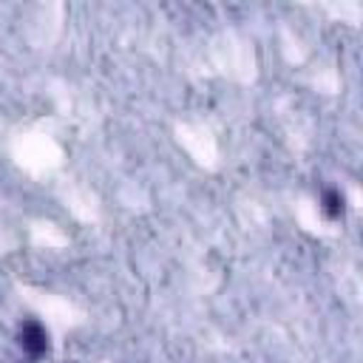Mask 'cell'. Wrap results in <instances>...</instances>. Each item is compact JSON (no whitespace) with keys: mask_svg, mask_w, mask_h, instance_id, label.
<instances>
[{"mask_svg":"<svg viewBox=\"0 0 363 363\" xmlns=\"http://www.w3.org/2000/svg\"><path fill=\"white\" fill-rule=\"evenodd\" d=\"M17 343L28 357H40L48 349V332H45V326L40 320H26L17 329Z\"/></svg>","mask_w":363,"mask_h":363,"instance_id":"cell-1","label":"cell"},{"mask_svg":"<svg viewBox=\"0 0 363 363\" xmlns=\"http://www.w3.org/2000/svg\"><path fill=\"white\" fill-rule=\"evenodd\" d=\"M323 213H326L329 218H337V216L343 213V196H340V190L329 187V190L323 193Z\"/></svg>","mask_w":363,"mask_h":363,"instance_id":"cell-2","label":"cell"}]
</instances>
